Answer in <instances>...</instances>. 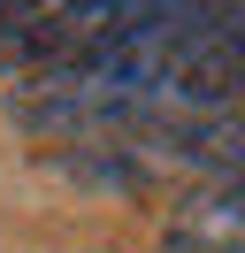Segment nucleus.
Segmentation results:
<instances>
[{
  "label": "nucleus",
  "mask_w": 245,
  "mask_h": 253,
  "mask_svg": "<svg viewBox=\"0 0 245 253\" xmlns=\"http://www.w3.org/2000/svg\"><path fill=\"white\" fill-rule=\"evenodd\" d=\"M8 8H23V0H0V16H8Z\"/></svg>",
  "instance_id": "obj_2"
},
{
  "label": "nucleus",
  "mask_w": 245,
  "mask_h": 253,
  "mask_svg": "<svg viewBox=\"0 0 245 253\" xmlns=\"http://www.w3.org/2000/svg\"><path fill=\"white\" fill-rule=\"evenodd\" d=\"M168 253H245V176H199L161 222Z\"/></svg>",
  "instance_id": "obj_1"
}]
</instances>
